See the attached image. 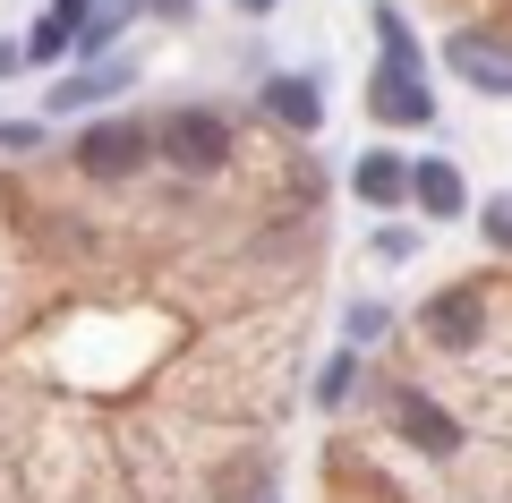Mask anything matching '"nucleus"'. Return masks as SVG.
I'll return each mask as SVG.
<instances>
[{
	"mask_svg": "<svg viewBox=\"0 0 512 503\" xmlns=\"http://www.w3.org/2000/svg\"><path fill=\"white\" fill-rule=\"evenodd\" d=\"M137 9H146V18H163V26H180L188 9H197V0H137Z\"/></svg>",
	"mask_w": 512,
	"mask_h": 503,
	"instance_id": "19",
	"label": "nucleus"
},
{
	"mask_svg": "<svg viewBox=\"0 0 512 503\" xmlns=\"http://www.w3.org/2000/svg\"><path fill=\"white\" fill-rule=\"evenodd\" d=\"M478 239H487L495 256H512V188H504V197H487V205H478Z\"/></svg>",
	"mask_w": 512,
	"mask_h": 503,
	"instance_id": "15",
	"label": "nucleus"
},
{
	"mask_svg": "<svg viewBox=\"0 0 512 503\" xmlns=\"http://www.w3.org/2000/svg\"><path fill=\"white\" fill-rule=\"evenodd\" d=\"M410 205H419L427 222H461L470 214V180H461L444 154H419L410 162Z\"/></svg>",
	"mask_w": 512,
	"mask_h": 503,
	"instance_id": "9",
	"label": "nucleus"
},
{
	"mask_svg": "<svg viewBox=\"0 0 512 503\" xmlns=\"http://www.w3.org/2000/svg\"><path fill=\"white\" fill-rule=\"evenodd\" d=\"M9 69H18V43H9V35H0V77H9Z\"/></svg>",
	"mask_w": 512,
	"mask_h": 503,
	"instance_id": "21",
	"label": "nucleus"
},
{
	"mask_svg": "<svg viewBox=\"0 0 512 503\" xmlns=\"http://www.w3.org/2000/svg\"><path fill=\"white\" fill-rule=\"evenodd\" d=\"M94 9H103V0H52V9H43V18H60V26H69V35H77V26H86Z\"/></svg>",
	"mask_w": 512,
	"mask_h": 503,
	"instance_id": "18",
	"label": "nucleus"
},
{
	"mask_svg": "<svg viewBox=\"0 0 512 503\" xmlns=\"http://www.w3.org/2000/svg\"><path fill=\"white\" fill-rule=\"evenodd\" d=\"M367 111H376L384 128H436V86H427V69H384L367 77Z\"/></svg>",
	"mask_w": 512,
	"mask_h": 503,
	"instance_id": "4",
	"label": "nucleus"
},
{
	"mask_svg": "<svg viewBox=\"0 0 512 503\" xmlns=\"http://www.w3.org/2000/svg\"><path fill=\"white\" fill-rule=\"evenodd\" d=\"M248 503H274V495H248Z\"/></svg>",
	"mask_w": 512,
	"mask_h": 503,
	"instance_id": "22",
	"label": "nucleus"
},
{
	"mask_svg": "<svg viewBox=\"0 0 512 503\" xmlns=\"http://www.w3.org/2000/svg\"><path fill=\"white\" fill-rule=\"evenodd\" d=\"M419 333H427V342H444V350H470L478 333H487V290H478V282L436 290V299L419 307Z\"/></svg>",
	"mask_w": 512,
	"mask_h": 503,
	"instance_id": "5",
	"label": "nucleus"
},
{
	"mask_svg": "<svg viewBox=\"0 0 512 503\" xmlns=\"http://www.w3.org/2000/svg\"><path fill=\"white\" fill-rule=\"evenodd\" d=\"M282 0H239V18H274Z\"/></svg>",
	"mask_w": 512,
	"mask_h": 503,
	"instance_id": "20",
	"label": "nucleus"
},
{
	"mask_svg": "<svg viewBox=\"0 0 512 503\" xmlns=\"http://www.w3.org/2000/svg\"><path fill=\"white\" fill-rule=\"evenodd\" d=\"M69 52H77V35H69L60 18H35V26L18 35V69H52V60H69Z\"/></svg>",
	"mask_w": 512,
	"mask_h": 503,
	"instance_id": "12",
	"label": "nucleus"
},
{
	"mask_svg": "<svg viewBox=\"0 0 512 503\" xmlns=\"http://www.w3.org/2000/svg\"><path fill=\"white\" fill-rule=\"evenodd\" d=\"M69 162L86 171V180H137V171L154 162V137H146V120H137V111H111V120L77 128Z\"/></svg>",
	"mask_w": 512,
	"mask_h": 503,
	"instance_id": "1",
	"label": "nucleus"
},
{
	"mask_svg": "<svg viewBox=\"0 0 512 503\" xmlns=\"http://www.w3.org/2000/svg\"><path fill=\"white\" fill-rule=\"evenodd\" d=\"M444 60H453V77H461L470 94H512V43H504V35L461 26V35L444 43Z\"/></svg>",
	"mask_w": 512,
	"mask_h": 503,
	"instance_id": "7",
	"label": "nucleus"
},
{
	"mask_svg": "<svg viewBox=\"0 0 512 503\" xmlns=\"http://www.w3.org/2000/svg\"><path fill=\"white\" fill-rule=\"evenodd\" d=\"M146 137H154V154L180 162V171H214V162L231 154V120H222L214 103H180L171 120H154Z\"/></svg>",
	"mask_w": 512,
	"mask_h": 503,
	"instance_id": "2",
	"label": "nucleus"
},
{
	"mask_svg": "<svg viewBox=\"0 0 512 503\" xmlns=\"http://www.w3.org/2000/svg\"><path fill=\"white\" fill-rule=\"evenodd\" d=\"M384 299H350V316H342V350H367V342H384Z\"/></svg>",
	"mask_w": 512,
	"mask_h": 503,
	"instance_id": "14",
	"label": "nucleus"
},
{
	"mask_svg": "<svg viewBox=\"0 0 512 503\" xmlns=\"http://www.w3.org/2000/svg\"><path fill=\"white\" fill-rule=\"evenodd\" d=\"M367 256H376V265H410V256H419V231H402V222H376Z\"/></svg>",
	"mask_w": 512,
	"mask_h": 503,
	"instance_id": "16",
	"label": "nucleus"
},
{
	"mask_svg": "<svg viewBox=\"0 0 512 503\" xmlns=\"http://www.w3.org/2000/svg\"><path fill=\"white\" fill-rule=\"evenodd\" d=\"M350 393H359V350H333V359L316 367V401H325V410H342Z\"/></svg>",
	"mask_w": 512,
	"mask_h": 503,
	"instance_id": "13",
	"label": "nucleus"
},
{
	"mask_svg": "<svg viewBox=\"0 0 512 503\" xmlns=\"http://www.w3.org/2000/svg\"><path fill=\"white\" fill-rule=\"evenodd\" d=\"M367 26H376V43H384V69H427L419 35H410V18L393 9V0H376V9H367Z\"/></svg>",
	"mask_w": 512,
	"mask_h": 503,
	"instance_id": "11",
	"label": "nucleus"
},
{
	"mask_svg": "<svg viewBox=\"0 0 512 503\" xmlns=\"http://www.w3.org/2000/svg\"><path fill=\"white\" fill-rule=\"evenodd\" d=\"M137 86V60H86V69H60L52 86H43V120H69V111H94L111 103V94Z\"/></svg>",
	"mask_w": 512,
	"mask_h": 503,
	"instance_id": "3",
	"label": "nucleus"
},
{
	"mask_svg": "<svg viewBox=\"0 0 512 503\" xmlns=\"http://www.w3.org/2000/svg\"><path fill=\"white\" fill-rule=\"evenodd\" d=\"M393 427H402L427 461H453V452H461V418H444L436 393H402V401H393Z\"/></svg>",
	"mask_w": 512,
	"mask_h": 503,
	"instance_id": "10",
	"label": "nucleus"
},
{
	"mask_svg": "<svg viewBox=\"0 0 512 503\" xmlns=\"http://www.w3.org/2000/svg\"><path fill=\"white\" fill-rule=\"evenodd\" d=\"M43 145V120H0V154H35Z\"/></svg>",
	"mask_w": 512,
	"mask_h": 503,
	"instance_id": "17",
	"label": "nucleus"
},
{
	"mask_svg": "<svg viewBox=\"0 0 512 503\" xmlns=\"http://www.w3.org/2000/svg\"><path fill=\"white\" fill-rule=\"evenodd\" d=\"M256 111L274 128H291V137H316V128H325V86H316L308 69H282V77L256 86Z\"/></svg>",
	"mask_w": 512,
	"mask_h": 503,
	"instance_id": "6",
	"label": "nucleus"
},
{
	"mask_svg": "<svg viewBox=\"0 0 512 503\" xmlns=\"http://www.w3.org/2000/svg\"><path fill=\"white\" fill-rule=\"evenodd\" d=\"M350 197H359L367 214H402V205H410V154L367 145V154L350 162Z\"/></svg>",
	"mask_w": 512,
	"mask_h": 503,
	"instance_id": "8",
	"label": "nucleus"
}]
</instances>
